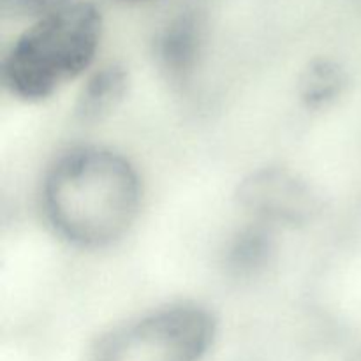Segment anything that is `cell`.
<instances>
[{"label": "cell", "instance_id": "cell-7", "mask_svg": "<svg viewBox=\"0 0 361 361\" xmlns=\"http://www.w3.org/2000/svg\"><path fill=\"white\" fill-rule=\"evenodd\" d=\"M344 87V73L338 66L319 60L310 63L300 81V94L310 108H321L334 101Z\"/></svg>", "mask_w": 361, "mask_h": 361}, {"label": "cell", "instance_id": "cell-9", "mask_svg": "<svg viewBox=\"0 0 361 361\" xmlns=\"http://www.w3.org/2000/svg\"><path fill=\"white\" fill-rule=\"evenodd\" d=\"M236 245L235 252H233V259H235L236 267H252L257 264L264 257V250H267V242L264 236L257 231L247 233L242 236Z\"/></svg>", "mask_w": 361, "mask_h": 361}, {"label": "cell", "instance_id": "cell-3", "mask_svg": "<svg viewBox=\"0 0 361 361\" xmlns=\"http://www.w3.org/2000/svg\"><path fill=\"white\" fill-rule=\"evenodd\" d=\"M214 337L215 321L207 309L176 303L109 331L92 361H201Z\"/></svg>", "mask_w": 361, "mask_h": 361}, {"label": "cell", "instance_id": "cell-8", "mask_svg": "<svg viewBox=\"0 0 361 361\" xmlns=\"http://www.w3.org/2000/svg\"><path fill=\"white\" fill-rule=\"evenodd\" d=\"M71 2L73 0H0V11L6 18H42Z\"/></svg>", "mask_w": 361, "mask_h": 361}, {"label": "cell", "instance_id": "cell-1", "mask_svg": "<svg viewBox=\"0 0 361 361\" xmlns=\"http://www.w3.org/2000/svg\"><path fill=\"white\" fill-rule=\"evenodd\" d=\"M141 182L123 155L97 147L67 152L49 168L42 208L49 226L81 249L122 238L140 212Z\"/></svg>", "mask_w": 361, "mask_h": 361}, {"label": "cell", "instance_id": "cell-6", "mask_svg": "<svg viewBox=\"0 0 361 361\" xmlns=\"http://www.w3.org/2000/svg\"><path fill=\"white\" fill-rule=\"evenodd\" d=\"M127 90V73L123 67L108 66L94 74L78 101V115L83 120H97L118 106Z\"/></svg>", "mask_w": 361, "mask_h": 361}, {"label": "cell", "instance_id": "cell-2", "mask_svg": "<svg viewBox=\"0 0 361 361\" xmlns=\"http://www.w3.org/2000/svg\"><path fill=\"white\" fill-rule=\"evenodd\" d=\"M101 32V13L83 0L39 18L4 60L7 88L23 101L53 95L90 67Z\"/></svg>", "mask_w": 361, "mask_h": 361}, {"label": "cell", "instance_id": "cell-4", "mask_svg": "<svg viewBox=\"0 0 361 361\" xmlns=\"http://www.w3.org/2000/svg\"><path fill=\"white\" fill-rule=\"evenodd\" d=\"M240 201L254 215L277 224H305L316 214L317 200L295 173L267 168L252 173L240 185Z\"/></svg>", "mask_w": 361, "mask_h": 361}, {"label": "cell", "instance_id": "cell-5", "mask_svg": "<svg viewBox=\"0 0 361 361\" xmlns=\"http://www.w3.org/2000/svg\"><path fill=\"white\" fill-rule=\"evenodd\" d=\"M201 44L200 20L194 13L173 18L159 39V56L173 78H185L196 63Z\"/></svg>", "mask_w": 361, "mask_h": 361}]
</instances>
